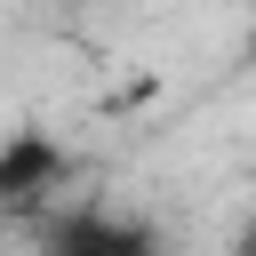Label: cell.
I'll return each instance as SVG.
<instances>
[{"label": "cell", "instance_id": "cell-1", "mask_svg": "<svg viewBox=\"0 0 256 256\" xmlns=\"http://www.w3.org/2000/svg\"><path fill=\"white\" fill-rule=\"evenodd\" d=\"M40 256H160V232L152 216H120V208H64Z\"/></svg>", "mask_w": 256, "mask_h": 256}, {"label": "cell", "instance_id": "cell-2", "mask_svg": "<svg viewBox=\"0 0 256 256\" xmlns=\"http://www.w3.org/2000/svg\"><path fill=\"white\" fill-rule=\"evenodd\" d=\"M64 176H72V152L48 128H16L0 144V200H8V216H32L48 192H64Z\"/></svg>", "mask_w": 256, "mask_h": 256}, {"label": "cell", "instance_id": "cell-3", "mask_svg": "<svg viewBox=\"0 0 256 256\" xmlns=\"http://www.w3.org/2000/svg\"><path fill=\"white\" fill-rule=\"evenodd\" d=\"M232 256H256V232H240V248H232Z\"/></svg>", "mask_w": 256, "mask_h": 256}, {"label": "cell", "instance_id": "cell-4", "mask_svg": "<svg viewBox=\"0 0 256 256\" xmlns=\"http://www.w3.org/2000/svg\"><path fill=\"white\" fill-rule=\"evenodd\" d=\"M248 64H256V32H248Z\"/></svg>", "mask_w": 256, "mask_h": 256}]
</instances>
